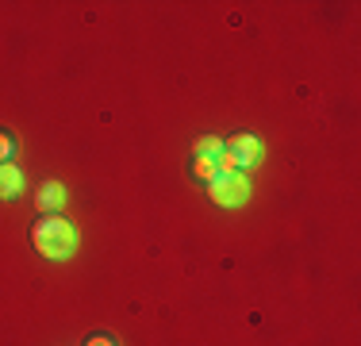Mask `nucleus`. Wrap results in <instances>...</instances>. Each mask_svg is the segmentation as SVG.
<instances>
[{
  "mask_svg": "<svg viewBox=\"0 0 361 346\" xmlns=\"http://www.w3.org/2000/svg\"><path fill=\"white\" fill-rule=\"evenodd\" d=\"M31 242H35V250L42 258H70L77 246V231L62 215H42L35 223V231H31Z\"/></svg>",
  "mask_w": 361,
  "mask_h": 346,
  "instance_id": "obj_1",
  "label": "nucleus"
},
{
  "mask_svg": "<svg viewBox=\"0 0 361 346\" xmlns=\"http://www.w3.org/2000/svg\"><path fill=\"white\" fill-rule=\"evenodd\" d=\"M257 158H262V143H257L250 131H238V135H231L227 143H223L219 173H243V169L257 166Z\"/></svg>",
  "mask_w": 361,
  "mask_h": 346,
  "instance_id": "obj_2",
  "label": "nucleus"
},
{
  "mask_svg": "<svg viewBox=\"0 0 361 346\" xmlns=\"http://www.w3.org/2000/svg\"><path fill=\"white\" fill-rule=\"evenodd\" d=\"M12 154H16V138L8 131H0V162H12Z\"/></svg>",
  "mask_w": 361,
  "mask_h": 346,
  "instance_id": "obj_8",
  "label": "nucleus"
},
{
  "mask_svg": "<svg viewBox=\"0 0 361 346\" xmlns=\"http://www.w3.org/2000/svg\"><path fill=\"white\" fill-rule=\"evenodd\" d=\"M35 201H39V208H42L47 215H54V208L66 204V189L58 185V181H42L39 193H35Z\"/></svg>",
  "mask_w": 361,
  "mask_h": 346,
  "instance_id": "obj_5",
  "label": "nucleus"
},
{
  "mask_svg": "<svg viewBox=\"0 0 361 346\" xmlns=\"http://www.w3.org/2000/svg\"><path fill=\"white\" fill-rule=\"evenodd\" d=\"M208 196L223 208H235L250 201V181H246V173H216L208 181Z\"/></svg>",
  "mask_w": 361,
  "mask_h": 346,
  "instance_id": "obj_3",
  "label": "nucleus"
},
{
  "mask_svg": "<svg viewBox=\"0 0 361 346\" xmlns=\"http://www.w3.org/2000/svg\"><path fill=\"white\" fill-rule=\"evenodd\" d=\"M23 193V169L16 162H0V201H16Z\"/></svg>",
  "mask_w": 361,
  "mask_h": 346,
  "instance_id": "obj_4",
  "label": "nucleus"
},
{
  "mask_svg": "<svg viewBox=\"0 0 361 346\" xmlns=\"http://www.w3.org/2000/svg\"><path fill=\"white\" fill-rule=\"evenodd\" d=\"M192 154H196V158H212V162H219V158H223V138H216V135L196 138V143H192Z\"/></svg>",
  "mask_w": 361,
  "mask_h": 346,
  "instance_id": "obj_6",
  "label": "nucleus"
},
{
  "mask_svg": "<svg viewBox=\"0 0 361 346\" xmlns=\"http://www.w3.org/2000/svg\"><path fill=\"white\" fill-rule=\"evenodd\" d=\"M85 346H116V339H111V335H89Z\"/></svg>",
  "mask_w": 361,
  "mask_h": 346,
  "instance_id": "obj_9",
  "label": "nucleus"
},
{
  "mask_svg": "<svg viewBox=\"0 0 361 346\" xmlns=\"http://www.w3.org/2000/svg\"><path fill=\"white\" fill-rule=\"evenodd\" d=\"M196 177H204V181H212L219 173V162H212V158H196V166H192Z\"/></svg>",
  "mask_w": 361,
  "mask_h": 346,
  "instance_id": "obj_7",
  "label": "nucleus"
}]
</instances>
